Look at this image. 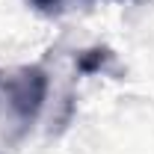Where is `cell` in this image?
Instances as JSON below:
<instances>
[{
  "label": "cell",
  "instance_id": "3957f363",
  "mask_svg": "<svg viewBox=\"0 0 154 154\" xmlns=\"http://www.w3.org/2000/svg\"><path fill=\"white\" fill-rule=\"evenodd\" d=\"M27 3H33V6L42 9V12H57L59 6H62V0H27Z\"/></svg>",
  "mask_w": 154,
  "mask_h": 154
},
{
  "label": "cell",
  "instance_id": "7a4b0ae2",
  "mask_svg": "<svg viewBox=\"0 0 154 154\" xmlns=\"http://www.w3.org/2000/svg\"><path fill=\"white\" fill-rule=\"evenodd\" d=\"M110 59H113V54H110L107 48H92V51H83V54L77 57V68H80L83 74H95V71H104V68H107Z\"/></svg>",
  "mask_w": 154,
  "mask_h": 154
},
{
  "label": "cell",
  "instance_id": "6da1fadb",
  "mask_svg": "<svg viewBox=\"0 0 154 154\" xmlns=\"http://www.w3.org/2000/svg\"><path fill=\"white\" fill-rule=\"evenodd\" d=\"M3 98H6L9 113L15 116V122L21 128H30L36 122V116L42 113V107H45V98H48V74H45V68H38V65L18 68L12 77H6Z\"/></svg>",
  "mask_w": 154,
  "mask_h": 154
}]
</instances>
